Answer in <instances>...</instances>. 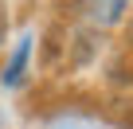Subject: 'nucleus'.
<instances>
[{
  "instance_id": "nucleus-1",
  "label": "nucleus",
  "mask_w": 133,
  "mask_h": 129,
  "mask_svg": "<svg viewBox=\"0 0 133 129\" xmlns=\"http://www.w3.org/2000/svg\"><path fill=\"white\" fill-rule=\"evenodd\" d=\"M28 51H31V39H20V47H16L12 63H8V71H4V82H8V86H16V82L24 78V63H28Z\"/></svg>"
},
{
  "instance_id": "nucleus-2",
  "label": "nucleus",
  "mask_w": 133,
  "mask_h": 129,
  "mask_svg": "<svg viewBox=\"0 0 133 129\" xmlns=\"http://www.w3.org/2000/svg\"><path fill=\"white\" fill-rule=\"evenodd\" d=\"M125 4H129V0H94V16H98L102 24H114V20L125 12Z\"/></svg>"
}]
</instances>
